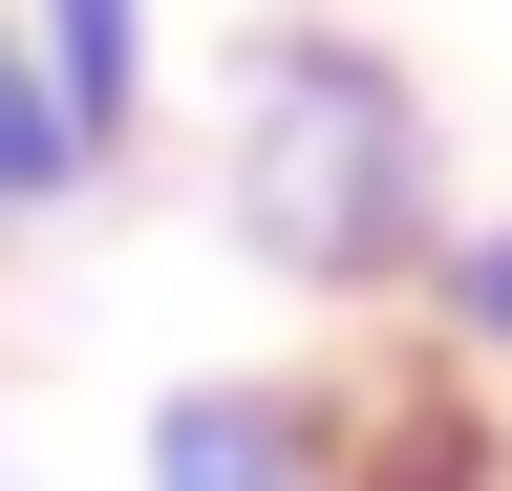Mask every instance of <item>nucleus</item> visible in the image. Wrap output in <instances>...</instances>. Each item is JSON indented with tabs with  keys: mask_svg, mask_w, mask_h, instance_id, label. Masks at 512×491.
I'll list each match as a JSON object with an SVG mask.
<instances>
[{
	"mask_svg": "<svg viewBox=\"0 0 512 491\" xmlns=\"http://www.w3.org/2000/svg\"><path fill=\"white\" fill-rule=\"evenodd\" d=\"M214 214H235L256 278L342 299V321L427 299V257H448V107H427V65L384 22L278 0L235 43V86H214Z\"/></svg>",
	"mask_w": 512,
	"mask_h": 491,
	"instance_id": "nucleus-1",
	"label": "nucleus"
},
{
	"mask_svg": "<svg viewBox=\"0 0 512 491\" xmlns=\"http://www.w3.org/2000/svg\"><path fill=\"white\" fill-rule=\"evenodd\" d=\"M150 491H342V385H171L150 406Z\"/></svg>",
	"mask_w": 512,
	"mask_h": 491,
	"instance_id": "nucleus-2",
	"label": "nucleus"
},
{
	"mask_svg": "<svg viewBox=\"0 0 512 491\" xmlns=\"http://www.w3.org/2000/svg\"><path fill=\"white\" fill-rule=\"evenodd\" d=\"M342 491H512V449H491V406H470L448 342H406V363L342 385Z\"/></svg>",
	"mask_w": 512,
	"mask_h": 491,
	"instance_id": "nucleus-3",
	"label": "nucleus"
},
{
	"mask_svg": "<svg viewBox=\"0 0 512 491\" xmlns=\"http://www.w3.org/2000/svg\"><path fill=\"white\" fill-rule=\"evenodd\" d=\"M22 43H43L64 129H86V171L150 150V0H22Z\"/></svg>",
	"mask_w": 512,
	"mask_h": 491,
	"instance_id": "nucleus-4",
	"label": "nucleus"
},
{
	"mask_svg": "<svg viewBox=\"0 0 512 491\" xmlns=\"http://www.w3.org/2000/svg\"><path fill=\"white\" fill-rule=\"evenodd\" d=\"M64 193H107L86 129H64V86H43V43H22V0H0V235H43Z\"/></svg>",
	"mask_w": 512,
	"mask_h": 491,
	"instance_id": "nucleus-5",
	"label": "nucleus"
},
{
	"mask_svg": "<svg viewBox=\"0 0 512 491\" xmlns=\"http://www.w3.org/2000/svg\"><path fill=\"white\" fill-rule=\"evenodd\" d=\"M406 321H427L448 363H512V214H448V257H427Z\"/></svg>",
	"mask_w": 512,
	"mask_h": 491,
	"instance_id": "nucleus-6",
	"label": "nucleus"
}]
</instances>
